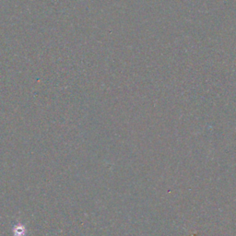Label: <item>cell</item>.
<instances>
[{"instance_id": "1", "label": "cell", "mask_w": 236, "mask_h": 236, "mask_svg": "<svg viewBox=\"0 0 236 236\" xmlns=\"http://www.w3.org/2000/svg\"><path fill=\"white\" fill-rule=\"evenodd\" d=\"M13 232L15 234V236H23L25 234V228L21 225H17L14 227Z\"/></svg>"}]
</instances>
